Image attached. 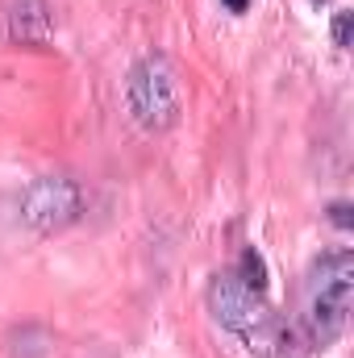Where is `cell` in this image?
Listing matches in <instances>:
<instances>
[{"label": "cell", "instance_id": "6da1fadb", "mask_svg": "<svg viewBox=\"0 0 354 358\" xmlns=\"http://www.w3.org/2000/svg\"><path fill=\"white\" fill-rule=\"evenodd\" d=\"M208 308L221 321V329H229L250 355L267 358V355H275V346L283 342V321L271 308L267 292L250 287L234 267L213 275V283H208Z\"/></svg>", "mask_w": 354, "mask_h": 358}, {"label": "cell", "instance_id": "7a4b0ae2", "mask_svg": "<svg viewBox=\"0 0 354 358\" xmlns=\"http://www.w3.org/2000/svg\"><path fill=\"white\" fill-rule=\"evenodd\" d=\"M351 300H354V255L334 250L309 271V283H304V334H309L313 346L325 350L346 334Z\"/></svg>", "mask_w": 354, "mask_h": 358}, {"label": "cell", "instance_id": "3957f363", "mask_svg": "<svg viewBox=\"0 0 354 358\" xmlns=\"http://www.w3.org/2000/svg\"><path fill=\"white\" fill-rule=\"evenodd\" d=\"M125 100H129V113L142 129H171L179 121V84L176 71L163 55H146L134 71H129V84H125Z\"/></svg>", "mask_w": 354, "mask_h": 358}, {"label": "cell", "instance_id": "277c9868", "mask_svg": "<svg viewBox=\"0 0 354 358\" xmlns=\"http://www.w3.org/2000/svg\"><path fill=\"white\" fill-rule=\"evenodd\" d=\"M84 213V187L67 176H42L21 192V221L38 234H55Z\"/></svg>", "mask_w": 354, "mask_h": 358}, {"label": "cell", "instance_id": "5b68a950", "mask_svg": "<svg viewBox=\"0 0 354 358\" xmlns=\"http://www.w3.org/2000/svg\"><path fill=\"white\" fill-rule=\"evenodd\" d=\"M55 34V17L46 0H13L8 13V38L21 46H46Z\"/></svg>", "mask_w": 354, "mask_h": 358}, {"label": "cell", "instance_id": "8992f818", "mask_svg": "<svg viewBox=\"0 0 354 358\" xmlns=\"http://www.w3.org/2000/svg\"><path fill=\"white\" fill-rule=\"evenodd\" d=\"M234 271H238L250 287L267 292V259L255 250V246H246V250H242V259H238V267H234Z\"/></svg>", "mask_w": 354, "mask_h": 358}, {"label": "cell", "instance_id": "52a82bcc", "mask_svg": "<svg viewBox=\"0 0 354 358\" xmlns=\"http://www.w3.org/2000/svg\"><path fill=\"white\" fill-rule=\"evenodd\" d=\"M351 21H354V13H346V8L334 17V46H338V50L351 46Z\"/></svg>", "mask_w": 354, "mask_h": 358}, {"label": "cell", "instance_id": "ba28073f", "mask_svg": "<svg viewBox=\"0 0 354 358\" xmlns=\"http://www.w3.org/2000/svg\"><path fill=\"white\" fill-rule=\"evenodd\" d=\"M334 225H342V229L351 225V208L346 204H334Z\"/></svg>", "mask_w": 354, "mask_h": 358}, {"label": "cell", "instance_id": "9c48e42d", "mask_svg": "<svg viewBox=\"0 0 354 358\" xmlns=\"http://www.w3.org/2000/svg\"><path fill=\"white\" fill-rule=\"evenodd\" d=\"M221 4H225L229 13H246V8H250V0H221Z\"/></svg>", "mask_w": 354, "mask_h": 358}, {"label": "cell", "instance_id": "30bf717a", "mask_svg": "<svg viewBox=\"0 0 354 358\" xmlns=\"http://www.w3.org/2000/svg\"><path fill=\"white\" fill-rule=\"evenodd\" d=\"M313 4H321V0H313Z\"/></svg>", "mask_w": 354, "mask_h": 358}]
</instances>
